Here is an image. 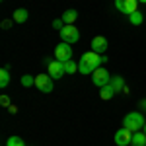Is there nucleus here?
Segmentation results:
<instances>
[{
	"mask_svg": "<svg viewBox=\"0 0 146 146\" xmlns=\"http://www.w3.org/2000/svg\"><path fill=\"white\" fill-rule=\"evenodd\" d=\"M131 144L133 146H146V133L144 131H136V133H133Z\"/></svg>",
	"mask_w": 146,
	"mask_h": 146,
	"instance_id": "11",
	"label": "nucleus"
},
{
	"mask_svg": "<svg viewBox=\"0 0 146 146\" xmlns=\"http://www.w3.org/2000/svg\"><path fill=\"white\" fill-rule=\"evenodd\" d=\"M129 22L133 23V25H140V23L144 22V16H142V12H140V10L133 12V14L129 16Z\"/></svg>",
	"mask_w": 146,
	"mask_h": 146,
	"instance_id": "17",
	"label": "nucleus"
},
{
	"mask_svg": "<svg viewBox=\"0 0 146 146\" xmlns=\"http://www.w3.org/2000/svg\"><path fill=\"white\" fill-rule=\"evenodd\" d=\"M107 39L105 37H101V35H98V37H94L92 39V51L94 53H98V55H103L105 51H107Z\"/></svg>",
	"mask_w": 146,
	"mask_h": 146,
	"instance_id": "10",
	"label": "nucleus"
},
{
	"mask_svg": "<svg viewBox=\"0 0 146 146\" xmlns=\"http://www.w3.org/2000/svg\"><path fill=\"white\" fill-rule=\"evenodd\" d=\"M55 58L56 60H60V62H66V60H70L72 58V47L68 45V43H58L55 49Z\"/></svg>",
	"mask_w": 146,
	"mask_h": 146,
	"instance_id": "8",
	"label": "nucleus"
},
{
	"mask_svg": "<svg viewBox=\"0 0 146 146\" xmlns=\"http://www.w3.org/2000/svg\"><path fill=\"white\" fill-rule=\"evenodd\" d=\"M76 18H78V12L76 10H66L62 14V22L66 23V25H72V23L76 22Z\"/></svg>",
	"mask_w": 146,
	"mask_h": 146,
	"instance_id": "14",
	"label": "nucleus"
},
{
	"mask_svg": "<svg viewBox=\"0 0 146 146\" xmlns=\"http://www.w3.org/2000/svg\"><path fill=\"white\" fill-rule=\"evenodd\" d=\"M64 70H66V74H74V72H78V62H74L72 58L64 62Z\"/></svg>",
	"mask_w": 146,
	"mask_h": 146,
	"instance_id": "18",
	"label": "nucleus"
},
{
	"mask_svg": "<svg viewBox=\"0 0 146 146\" xmlns=\"http://www.w3.org/2000/svg\"><path fill=\"white\" fill-rule=\"evenodd\" d=\"M64 25H66V23L62 22V18H60V20H53V27H55L56 31H60V29H62Z\"/></svg>",
	"mask_w": 146,
	"mask_h": 146,
	"instance_id": "21",
	"label": "nucleus"
},
{
	"mask_svg": "<svg viewBox=\"0 0 146 146\" xmlns=\"http://www.w3.org/2000/svg\"><path fill=\"white\" fill-rule=\"evenodd\" d=\"M131 140H133V133H131L129 129H125V127H121V129L115 133V144L117 146H129Z\"/></svg>",
	"mask_w": 146,
	"mask_h": 146,
	"instance_id": "9",
	"label": "nucleus"
},
{
	"mask_svg": "<svg viewBox=\"0 0 146 146\" xmlns=\"http://www.w3.org/2000/svg\"><path fill=\"white\" fill-rule=\"evenodd\" d=\"M43 62L47 64V74L51 76L53 80H58V78H62L64 74H66V70H64V62H60V60H51V58H43Z\"/></svg>",
	"mask_w": 146,
	"mask_h": 146,
	"instance_id": "3",
	"label": "nucleus"
},
{
	"mask_svg": "<svg viewBox=\"0 0 146 146\" xmlns=\"http://www.w3.org/2000/svg\"><path fill=\"white\" fill-rule=\"evenodd\" d=\"M27 18H29V12L25 10V8H18V10L14 12V22H16V23L27 22Z\"/></svg>",
	"mask_w": 146,
	"mask_h": 146,
	"instance_id": "13",
	"label": "nucleus"
},
{
	"mask_svg": "<svg viewBox=\"0 0 146 146\" xmlns=\"http://www.w3.org/2000/svg\"><path fill=\"white\" fill-rule=\"evenodd\" d=\"M109 84L113 86L115 94H119V92H127V90H125V78H123V76H113Z\"/></svg>",
	"mask_w": 146,
	"mask_h": 146,
	"instance_id": "12",
	"label": "nucleus"
},
{
	"mask_svg": "<svg viewBox=\"0 0 146 146\" xmlns=\"http://www.w3.org/2000/svg\"><path fill=\"white\" fill-rule=\"evenodd\" d=\"M144 123H146L144 115H142V113H138V111L127 113V115H125V119H123V127H125V129H129L131 133L140 131V129L144 127Z\"/></svg>",
	"mask_w": 146,
	"mask_h": 146,
	"instance_id": "2",
	"label": "nucleus"
},
{
	"mask_svg": "<svg viewBox=\"0 0 146 146\" xmlns=\"http://www.w3.org/2000/svg\"><path fill=\"white\" fill-rule=\"evenodd\" d=\"M8 84H10V72H8V66H4L0 70V88L4 90Z\"/></svg>",
	"mask_w": 146,
	"mask_h": 146,
	"instance_id": "16",
	"label": "nucleus"
},
{
	"mask_svg": "<svg viewBox=\"0 0 146 146\" xmlns=\"http://www.w3.org/2000/svg\"><path fill=\"white\" fill-rule=\"evenodd\" d=\"M6 146H25V142H23L20 136H10L6 140Z\"/></svg>",
	"mask_w": 146,
	"mask_h": 146,
	"instance_id": "20",
	"label": "nucleus"
},
{
	"mask_svg": "<svg viewBox=\"0 0 146 146\" xmlns=\"http://www.w3.org/2000/svg\"><path fill=\"white\" fill-rule=\"evenodd\" d=\"M8 111H10V113H18V107H16V105H10Z\"/></svg>",
	"mask_w": 146,
	"mask_h": 146,
	"instance_id": "23",
	"label": "nucleus"
},
{
	"mask_svg": "<svg viewBox=\"0 0 146 146\" xmlns=\"http://www.w3.org/2000/svg\"><path fill=\"white\" fill-rule=\"evenodd\" d=\"M103 62H107V56L105 55H98V53H94V51H88V53H84L82 58H80L78 72L80 74H92V72L98 70Z\"/></svg>",
	"mask_w": 146,
	"mask_h": 146,
	"instance_id": "1",
	"label": "nucleus"
},
{
	"mask_svg": "<svg viewBox=\"0 0 146 146\" xmlns=\"http://www.w3.org/2000/svg\"><path fill=\"white\" fill-rule=\"evenodd\" d=\"M142 131H144V133H146V123H144V127H142Z\"/></svg>",
	"mask_w": 146,
	"mask_h": 146,
	"instance_id": "26",
	"label": "nucleus"
},
{
	"mask_svg": "<svg viewBox=\"0 0 146 146\" xmlns=\"http://www.w3.org/2000/svg\"><path fill=\"white\" fill-rule=\"evenodd\" d=\"M0 103H2L6 109H8V107L12 105V101H10V98H8V96H0Z\"/></svg>",
	"mask_w": 146,
	"mask_h": 146,
	"instance_id": "22",
	"label": "nucleus"
},
{
	"mask_svg": "<svg viewBox=\"0 0 146 146\" xmlns=\"http://www.w3.org/2000/svg\"><path fill=\"white\" fill-rule=\"evenodd\" d=\"M35 88L41 90L43 94H51L53 92V78L49 74H37L35 76Z\"/></svg>",
	"mask_w": 146,
	"mask_h": 146,
	"instance_id": "6",
	"label": "nucleus"
},
{
	"mask_svg": "<svg viewBox=\"0 0 146 146\" xmlns=\"http://www.w3.org/2000/svg\"><path fill=\"white\" fill-rule=\"evenodd\" d=\"M22 86H23V88L35 86V78L31 76V74H23V76H22Z\"/></svg>",
	"mask_w": 146,
	"mask_h": 146,
	"instance_id": "19",
	"label": "nucleus"
},
{
	"mask_svg": "<svg viewBox=\"0 0 146 146\" xmlns=\"http://www.w3.org/2000/svg\"><path fill=\"white\" fill-rule=\"evenodd\" d=\"M138 4H146V0H138Z\"/></svg>",
	"mask_w": 146,
	"mask_h": 146,
	"instance_id": "25",
	"label": "nucleus"
},
{
	"mask_svg": "<svg viewBox=\"0 0 146 146\" xmlns=\"http://www.w3.org/2000/svg\"><path fill=\"white\" fill-rule=\"evenodd\" d=\"M111 78H113V76L107 72V68H101V66H100L98 70H94V72H92V82H94L98 88L107 86V84L111 82Z\"/></svg>",
	"mask_w": 146,
	"mask_h": 146,
	"instance_id": "4",
	"label": "nucleus"
},
{
	"mask_svg": "<svg viewBox=\"0 0 146 146\" xmlns=\"http://www.w3.org/2000/svg\"><path fill=\"white\" fill-rule=\"evenodd\" d=\"M115 8L121 12V14L131 16L133 12L138 10V0H115Z\"/></svg>",
	"mask_w": 146,
	"mask_h": 146,
	"instance_id": "7",
	"label": "nucleus"
},
{
	"mask_svg": "<svg viewBox=\"0 0 146 146\" xmlns=\"http://www.w3.org/2000/svg\"><path fill=\"white\" fill-rule=\"evenodd\" d=\"M60 39L64 41V43H78V39H80V31H78V27H74V23L72 25H64L62 29H60Z\"/></svg>",
	"mask_w": 146,
	"mask_h": 146,
	"instance_id": "5",
	"label": "nucleus"
},
{
	"mask_svg": "<svg viewBox=\"0 0 146 146\" xmlns=\"http://www.w3.org/2000/svg\"><path fill=\"white\" fill-rule=\"evenodd\" d=\"M140 107H142V109H146V100H142V101H140Z\"/></svg>",
	"mask_w": 146,
	"mask_h": 146,
	"instance_id": "24",
	"label": "nucleus"
},
{
	"mask_svg": "<svg viewBox=\"0 0 146 146\" xmlns=\"http://www.w3.org/2000/svg\"><path fill=\"white\" fill-rule=\"evenodd\" d=\"M113 96H115V90H113V86L111 84H107V86H103V88H101V92H100V98L101 100H111Z\"/></svg>",
	"mask_w": 146,
	"mask_h": 146,
	"instance_id": "15",
	"label": "nucleus"
}]
</instances>
